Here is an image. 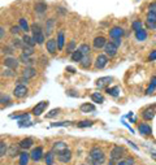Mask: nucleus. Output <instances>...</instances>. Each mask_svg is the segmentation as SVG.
<instances>
[{"instance_id":"1","label":"nucleus","mask_w":156,"mask_h":165,"mask_svg":"<svg viewBox=\"0 0 156 165\" xmlns=\"http://www.w3.org/2000/svg\"><path fill=\"white\" fill-rule=\"evenodd\" d=\"M105 160V155L104 152L101 151L99 147H94L90 151V155H89V159H87V161L92 165H100L103 164Z\"/></svg>"},{"instance_id":"2","label":"nucleus","mask_w":156,"mask_h":165,"mask_svg":"<svg viewBox=\"0 0 156 165\" xmlns=\"http://www.w3.org/2000/svg\"><path fill=\"white\" fill-rule=\"evenodd\" d=\"M30 30L33 31V39L35 40V43H38V44H43V43H44V34H43L41 26L37 25V23H34V25L30 26Z\"/></svg>"},{"instance_id":"3","label":"nucleus","mask_w":156,"mask_h":165,"mask_svg":"<svg viewBox=\"0 0 156 165\" xmlns=\"http://www.w3.org/2000/svg\"><path fill=\"white\" fill-rule=\"evenodd\" d=\"M125 156V148L120 147V146H116V147L111 151V159L115 160V161H121V159Z\"/></svg>"},{"instance_id":"4","label":"nucleus","mask_w":156,"mask_h":165,"mask_svg":"<svg viewBox=\"0 0 156 165\" xmlns=\"http://www.w3.org/2000/svg\"><path fill=\"white\" fill-rule=\"evenodd\" d=\"M13 95L16 96L17 99L25 98V96L27 95V87L25 85H17L16 87H14V90H13Z\"/></svg>"},{"instance_id":"5","label":"nucleus","mask_w":156,"mask_h":165,"mask_svg":"<svg viewBox=\"0 0 156 165\" xmlns=\"http://www.w3.org/2000/svg\"><path fill=\"white\" fill-rule=\"evenodd\" d=\"M70 159H72V152L69 148H65L64 151L57 153V160L61 163H68V161H70Z\"/></svg>"},{"instance_id":"6","label":"nucleus","mask_w":156,"mask_h":165,"mask_svg":"<svg viewBox=\"0 0 156 165\" xmlns=\"http://www.w3.org/2000/svg\"><path fill=\"white\" fill-rule=\"evenodd\" d=\"M47 105H48V101H41V103H38L35 107L33 108V114L34 116H41L43 112H44V109L47 108Z\"/></svg>"},{"instance_id":"7","label":"nucleus","mask_w":156,"mask_h":165,"mask_svg":"<svg viewBox=\"0 0 156 165\" xmlns=\"http://www.w3.org/2000/svg\"><path fill=\"white\" fill-rule=\"evenodd\" d=\"M108 64V56L107 55H99L95 60V68L98 69H103V68Z\"/></svg>"},{"instance_id":"8","label":"nucleus","mask_w":156,"mask_h":165,"mask_svg":"<svg viewBox=\"0 0 156 165\" xmlns=\"http://www.w3.org/2000/svg\"><path fill=\"white\" fill-rule=\"evenodd\" d=\"M18 64H20V61L17 59H14V57H7V59L4 60V65H5L8 69H12V70H16L18 68Z\"/></svg>"},{"instance_id":"9","label":"nucleus","mask_w":156,"mask_h":165,"mask_svg":"<svg viewBox=\"0 0 156 165\" xmlns=\"http://www.w3.org/2000/svg\"><path fill=\"white\" fill-rule=\"evenodd\" d=\"M117 48H119V47H116V46H115V44H113V43H112V42L107 43V44H105V47H104L105 55H107V56H109V57L115 56L116 53H117Z\"/></svg>"},{"instance_id":"10","label":"nucleus","mask_w":156,"mask_h":165,"mask_svg":"<svg viewBox=\"0 0 156 165\" xmlns=\"http://www.w3.org/2000/svg\"><path fill=\"white\" fill-rule=\"evenodd\" d=\"M43 157V149L42 147H37V148H34L31 153H30V159L34 160V161H39Z\"/></svg>"},{"instance_id":"11","label":"nucleus","mask_w":156,"mask_h":165,"mask_svg":"<svg viewBox=\"0 0 156 165\" xmlns=\"http://www.w3.org/2000/svg\"><path fill=\"white\" fill-rule=\"evenodd\" d=\"M46 48H47V51L51 53V55H53V53L56 52L57 50V42L55 39H50V40H47L46 43Z\"/></svg>"},{"instance_id":"12","label":"nucleus","mask_w":156,"mask_h":165,"mask_svg":"<svg viewBox=\"0 0 156 165\" xmlns=\"http://www.w3.org/2000/svg\"><path fill=\"white\" fill-rule=\"evenodd\" d=\"M35 75H37V70L34 69V68H31V66L25 68L23 72H22V77H25V78H27V79H30V78H33V77H35Z\"/></svg>"},{"instance_id":"13","label":"nucleus","mask_w":156,"mask_h":165,"mask_svg":"<svg viewBox=\"0 0 156 165\" xmlns=\"http://www.w3.org/2000/svg\"><path fill=\"white\" fill-rule=\"evenodd\" d=\"M105 44H107V40H105L104 37H96L94 39V47L96 48V50L105 47Z\"/></svg>"},{"instance_id":"14","label":"nucleus","mask_w":156,"mask_h":165,"mask_svg":"<svg viewBox=\"0 0 156 165\" xmlns=\"http://www.w3.org/2000/svg\"><path fill=\"white\" fill-rule=\"evenodd\" d=\"M122 34H124L122 29L119 27V26H116V27H113V29H112V30L109 31V37L113 38V39H116V38H121V37H122Z\"/></svg>"},{"instance_id":"15","label":"nucleus","mask_w":156,"mask_h":165,"mask_svg":"<svg viewBox=\"0 0 156 165\" xmlns=\"http://www.w3.org/2000/svg\"><path fill=\"white\" fill-rule=\"evenodd\" d=\"M111 81H112V77H103V78L98 79L95 85H96V87H99V89H104Z\"/></svg>"},{"instance_id":"16","label":"nucleus","mask_w":156,"mask_h":165,"mask_svg":"<svg viewBox=\"0 0 156 165\" xmlns=\"http://www.w3.org/2000/svg\"><path fill=\"white\" fill-rule=\"evenodd\" d=\"M138 130H139V133L143 135H150L151 132H152V130H151V126L148 124H140L138 126Z\"/></svg>"},{"instance_id":"17","label":"nucleus","mask_w":156,"mask_h":165,"mask_svg":"<svg viewBox=\"0 0 156 165\" xmlns=\"http://www.w3.org/2000/svg\"><path fill=\"white\" fill-rule=\"evenodd\" d=\"M65 148H68V147H66V144H65L64 142H56V143H53L52 152H56V153H58V152L64 151Z\"/></svg>"},{"instance_id":"18","label":"nucleus","mask_w":156,"mask_h":165,"mask_svg":"<svg viewBox=\"0 0 156 165\" xmlns=\"http://www.w3.org/2000/svg\"><path fill=\"white\" fill-rule=\"evenodd\" d=\"M34 8H35V12L37 13H44L47 11V4L44 2H38L35 3V5H34Z\"/></svg>"},{"instance_id":"19","label":"nucleus","mask_w":156,"mask_h":165,"mask_svg":"<svg viewBox=\"0 0 156 165\" xmlns=\"http://www.w3.org/2000/svg\"><path fill=\"white\" fill-rule=\"evenodd\" d=\"M64 43H65V35H64V31H60L57 35V50H62L64 48Z\"/></svg>"},{"instance_id":"20","label":"nucleus","mask_w":156,"mask_h":165,"mask_svg":"<svg viewBox=\"0 0 156 165\" xmlns=\"http://www.w3.org/2000/svg\"><path fill=\"white\" fill-rule=\"evenodd\" d=\"M72 61H76V62H81L82 59H83V53H82L80 50H76L74 52L72 53Z\"/></svg>"},{"instance_id":"21","label":"nucleus","mask_w":156,"mask_h":165,"mask_svg":"<svg viewBox=\"0 0 156 165\" xmlns=\"http://www.w3.org/2000/svg\"><path fill=\"white\" fill-rule=\"evenodd\" d=\"M29 160H30V153H27V152L20 153V165H27Z\"/></svg>"},{"instance_id":"22","label":"nucleus","mask_w":156,"mask_h":165,"mask_svg":"<svg viewBox=\"0 0 156 165\" xmlns=\"http://www.w3.org/2000/svg\"><path fill=\"white\" fill-rule=\"evenodd\" d=\"M22 42H23V46H27V47H34L35 46V40L33 39V37H29V35H23L22 38Z\"/></svg>"},{"instance_id":"23","label":"nucleus","mask_w":156,"mask_h":165,"mask_svg":"<svg viewBox=\"0 0 156 165\" xmlns=\"http://www.w3.org/2000/svg\"><path fill=\"white\" fill-rule=\"evenodd\" d=\"M20 144V147L23 148V149H27V148H30L31 146H33V139L31 138H26V139H22L21 142L18 143Z\"/></svg>"},{"instance_id":"24","label":"nucleus","mask_w":156,"mask_h":165,"mask_svg":"<svg viewBox=\"0 0 156 165\" xmlns=\"http://www.w3.org/2000/svg\"><path fill=\"white\" fill-rule=\"evenodd\" d=\"M155 113H156V111H155V109L148 108V109H146V111H144L142 116H143V118H144V120L150 121V120H152V118L155 117Z\"/></svg>"},{"instance_id":"25","label":"nucleus","mask_w":156,"mask_h":165,"mask_svg":"<svg viewBox=\"0 0 156 165\" xmlns=\"http://www.w3.org/2000/svg\"><path fill=\"white\" fill-rule=\"evenodd\" d=\"M81 111H82V112H86V113L94 112V111H95V107L92 105V104H89V103H83V104L81 105Z\"/></svg>"},{"instance_id":"26","label":"nucleus","mask_w":156,"mask_h":165,"mask_svg":"<svg viewBox=\"0 0 156 165\" xmlns=\"http://www.w3.org/2000/svg\"><path fill=\"white\" fill-rule=\"evenodd\" d=\"M18 26L21 27L23 31H29V30H30V26H29V23H27V21H26V18H20Z\"/></svg>"},{"instance_id":"27","label":"nucleus","mask_w":156,"mask_h":165,"mask_svg":"<svg viewBox=\"0 0 156 165\" xmlns=\"http://www.w3.org/2000/svg\"><path fill=\"white\" fill-rule=\"evenodd\" d=\"M81 66L83 68V69H87V68H90L91 65V59H90V56L87 55V56H83V59H82V61L80 62Z\"/></svg>"},{"instance_id":"28","label":"nucleus","mask_w":156,"mask_h":165,"mask_svg":"<svg viewBox=\"0 0 156 165\" xmlns=\"http://www.w3.org/2000/svg\"><path fill=\"white\" fill-rule=\"evenodd\" d=\"M135 38H136V40H140V42H143L146 40V38H147V33H146V30H139V31H136L135 33Z\"/></svg>"},{"instance_id":"29","label":"nucleus","mask_w":156,"mask_h":165,"mask_svg":"<svg viewBox=\"0 0 156 165\" xmlns=\"http://www.w3.org/2000/svg\"><path fill=\"white\" fill-rule=\"evenodd\" d=\"M91 99L92 101H95V103H103L104 101V98H103V95L99 94V93H94L91 95Z\"/></svg>"},{"instance_id":"30","label":"nucleus","mask_w":156,"mask_h":165,"mask_svg":"<svg viewBox=\"0 0 156 165\" xmlns=\"http://www.w3.org/2000/svg\"><path fill=\"white\" fill-rule=\"evenodd\" d=\"M107 93H108L111 96H119L120 95V89L119 87H111V89H107Z\"/></svg>"},{"instance_id":"31","label":"nucleus","mask_w":156,"mask_h":165,"mask_svg":"<svg viewBox=\"0 0 156 165\" xmlns=\"http://www.w3.org/2000/svg\"><path fill=\"white\" fill-rule=\"evenodd\" d=\"M18 61L23 62V64H31V62H33V60L30 59V56H26L25 53H21V56H20Z\"/></svg>"},{"instance_id":"32","label":"nucleus","mask_w":156,"mask_h":165,"mask_svg":"<svg viewBox=\"0 0 156 165\" xmlns=\"http://www.w3.org/2000/svg\"><path fill=\"white\" fill-rule=\"evenodd\" d=\"M44 161L47 165H53V152H48L44 155Z\"/></svg>"},{"instance_id":"33","label":"nucleus","mask_w":156,"mask_h":165,"mask_svg":"<svg viewBox=\"0 0 156 165\" xmlns=\"http://www.w3.org/2000/svg\"><path fill=\"white\" fill-rule=\"evenodd\" d=\"M155 87H156V77H152V79H151V85H150V87L147 89V91H146V93H147L148 95L152 94L154 90H155Z\"/></svg>"},{"instance_id":"34","label":"nucleus","mask_w":156,"mask_h":165,"mask_svg":"<svg viewBox=\"0 0 156 165\" xmlns=\"http://www.w3.org/2000/svg\"><path fill=\"white\" fill-rule=\"evenodd\" d=\"M142 26H143V23L140 22V21H134L133 23H131V27H133V30L135 33L139 31V30H142Z\"/></svg>"},{"instance_id":"35","label":"nucleus","mask_w":156,"mask_h":165,"mask_svg":"<svg viewBox=\"0 0 156 165\" xmlns=\"http://www.w3.org/2000/svg\"><path fill=\"white\" fill-rule=\"evenodd\" d=\"M82 53H83V56H87L90 53V46L89 44H82L80 48H78Z\"/></svg>"},{"instance_id":"36","label":"nucleus","mask_w":156,"mask_h":165,"mask_svg":"<svg viewBox=\"0 0 156 165\" xmlns=\"http://www.w3.org/2000/svg\"><path fill=\"white\" fill-rule=\"evenodd\" d=\"M78 128H90V126H92V122L89 120H85V121H81V122H78Z\"/></svg>"},{"instance_id":"37","label":"nucleus","mask_w":156,"mask_h":165,"mask_svg":"<svg viewBox=\"0 0 156 165\" xmlns=\"http://www.w3.org/2000/svg\"><path fill=\"white\" fill-rule=\"evenodd\" d=\"M7 143H4V142H0V156H5V153H7Z\"/></svg>"},{"instance_id":"38","label":"nucleus","mask_w":156,"mask_h":165,"mask_svg":"<svg viewBox=\"0 0 156 165\" xmlns=\"http://www.w3.org/2000/svg\"><path fill=\"white\" fill-rule=\"evenodd\" d=\"M22 50H23V52H22V53H25L26 56H31L33 53H34V50H33V47H27V46H23V47H22Z\"/></svg>"},{"instance_id":"39","label":"nucleus","mask_w":156,"mask_h":165,"mask_svg":"<svg viewBox=\"0 0 156 165\" xmlns=\"http://www.w3.org/2000/svg\"><path fill=\"white\" fill-rule=\"evenodd\" d=\"M58 112H60V109H58V108H55V109L50 111V112L47 113V116H46V117H47V118H52V117H55L56 114H58Z\"/></svg>"},{"instance_id":"40","label":"nucleus","mask_w":156,"mask_h":165,"mask_svg":"<svg viewBox=\"0 0 156 165\" xmlns=\"http://www.w3.org/2000/svg\"><path fill=\"white\" fill-rule=\"evenodd\" d=\"M52 25H53V20H48V25L46 27V34L47 35H50L52 33Z\"/></svg>"},{"instance_id":"41","label":"nucleus","mask_w":156,"mask_h":165,"mask_svg":"<svg viewBox=\"0 0 156 165\" xmlns=\"http://www.w3.org/2000/svg\"><path fill=\"white\" fill-rule=\"evenodd\" d=\"M74 51H76V42L74 40H70V43L68 44V52L73 53Z\"/></svg>"},{"instance_id":"42","label":"nucleus","mask_w":156,"mask_h":165,"mask_svg":"<svg viewBox=\"0 0 156 165\" xmlns=\"http://www.w3.org/2000/svg\"><path fill=\"white\" fill-rule=\"evenodd\" d=\"M147 20H150V21H154V22H156V13L148 12V14H147Z\"/></svg>"},{"instance_id":"43","label":"nucleus","mask_w":156,"mask_h":165,"mask_svg":"<svg viewBox=\"0 0 156 165\" xmlns=\"http://www.w3.org/2000/svg\"><path fill=\"white\" fill-rule=\"evenodd\" d=\"M122 161H124V165H134V159L133 157H128V159L122 160Z\"/></svg>"},{"instance_id":"44","label":"nucleus","mask_w":156,"mask_h":165,"mask_svg":"<svg viewBox=\"0 0 156 165\" xmlns=\"http://www.w3.org/2000/svg\"><path fill=\"white\" fill-rule=\"evenodd\" d=\"M147 27H148V29H151V30H155V29H156V22L147 20Z\"/></svg>"},{"instance_id":"45","label":"nucleus","mask_w":156,"mask_h":165,"mask_svg":"<svg viewBox=\"0 0 156 165\" xmlns=\"http://www.w3.org/2000/svg\"><path fill=\"white\" fill-rule=\"evenodd\" d=\"M20 31H21V27L20 26H12L11 27V33L12 34H18Z\"/></svg>"},{"instance_id":"46","label":"nucleus","mask_w":156,"mask_h":165,"mask_svg":"<svg viewBox=\"0 0 156 165\" xmlns=\"http://www.w3.org/2000/svg\"><path fill=\"white\" fill-rule=\"evenodd\" d=\"M22 44H23L22 39H14L13 40V46H16V47H22Z\"/></svg>"},{"instance_id":"47","label":"nucleus","mask_w":156,"mask_h":165,"mask_svg":"<svg viewBox=\"0 0 156 165\" xmlns=\"http://www.w3.org/2000/svg\"><path fill=\"white\" fill-rule=\"evenodd\" d=\"M16 153H17V147L16 146H12L11 149H9V155H11V156H14Z\"/></svg>"},{"instance_id":"48","label":"nucleus","mask_w":156,"mask_h":165,"mask_svg":"<svg viewBox=\"0 0 156 165\" xmlns=\"http://www.w3.org/2000/svg\"><path fill=\"white\" fill-rule=\"evenodd\" d=\"M148 60H150V61H154V60H156V50H155V51H152V52L150 53Z\"/></svg>"},{"instance_id":"49","label":"nucleus","mask_w":156,"mask_h":165,"mask_svg":"<svg viewBox=\"0 0 156 165\" xmlns=\"http://www.w3.org/2000/svg\"><path fill=\"white\" fill-rule=\"evenodd\" d=\"M148 9H150V12L156 13V3H151L150 7H148Z\"/></svg>"},{"instance_id":"50","label":"nucleus","mask_w":156,"mask_h":165,"mask_svg":"<svg viewBox=\"0 0 156 165\" xmlns=\"http://www.w3.org/2000/svg\"><path fill=\"white\" fill-rule=\"evenodd\" d=\"M112 43H113L116 47H120L121 46V38H116V39H113V42H112Z\"/></svg>"},{"instance_id":"51","label":"nucleus","mask_w":156,"mask_h":165,"mask_svg":"<svg viewBox=\"0 0 156 165\" xmlns=\"http://www.w3.org/2000/svg\"><path fill=\"white\" fill-rule=\"evenodd\" d=\"M4 35H5V30H4V27L0 26V39H3Z\"/></svg>"},{"instance_id":"52","label":"nucleus","mask_w":156,"mask_h":165,"mask_svg":"<svg viewBox=\"0 0 156 165\" xmlns=\"http://www.w3.org/2000/svg\"><path fill=\"white\" fill-rule=\"evenodd\" d=\"M66 70H69L70 73H74V72H76V70L73 69V68H70V66H69V68H66Z\"/></svg>"},{"instance_id":"53","label":"nucleus","mask_w":156,"mask_h":165,"mask_svg":"<svg viewBox=\"0 0 156 165\" xmlns=\"http://www.w3.org/2000/svg\"><path fill=\"white\" fill-rule=\"evenodd\" d=\"M3 103V95H2V93H0V104Z\"/></svg>"},{"instance_id":"54","label":"nucleus","mask_w":156,"mask_h":165,"mask_svg":"<svg viewBox=\"0 0 156 165\" xmlns=\"http://www.w3.org/2000/svg\"><path fill=\"white\" fill-rule=\"evenodd\" d=\"M117 165H124V161L121 160V161H119V164H117Z\"/></svg>"},{"instance_id":"55","label":"nucleus","mask_w":156,"mask_h":165,"mask_svg":"<svg viewBox=\"0 0 156 165\" xmlns=\"http://www.w3.org/2000/svg\"><path fill=\"white\" fill-rule=\"evenodd\" d=\"M81 165H86V164H81Z\"/></svg>"}]
</instances>
